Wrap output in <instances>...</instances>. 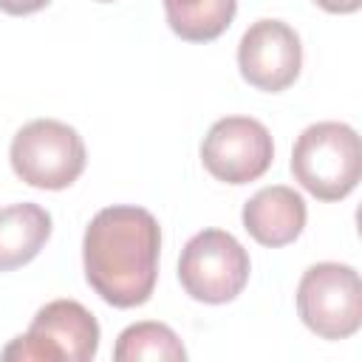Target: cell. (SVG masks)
Returning <instances> with one entry per match:
<instances>
[{
  "instance_id": "cell-12",
  "label": "cell",
  "mask_w": 362,
  "mask_h": 362,
  "mask_svg": "<svg viewBox=\"0 0 362 362\" xmlns=\"http://www.w3.org/2000/svg\"><path fill=\"white\" fill-rule=\"evenodd\" d=\"M116 362H139V359H167V362H184L187 348L175 337V331L164 322H133L127 325L113 348Z\"/></svg>"
},
{
  "instance_id": "cell-7",
  "label": "cell",
  "mask_w": 362,
  "mask_h": 362,
  "mask_svg": "<svg viewBox=\"0 0 362 362\" xmlns=\"http://www.w3.org/2000/svg\"><path fill=\"white\" fill-rule=\"evenodd\" d=\"M274 158L272 133L252 116L218 119L201 141V161L206 173L223 184L257 181Z\"/></svg>"
},
{
  "instance_id": "cell-3",
  "label": "cell",
  "mask_w": 362,
  "mask_h": 362,
  "mask_svg": "<svg viewBox=\"0 0 362 362\" xmlns=\"http://www.w3.org/2000/svg\"><path fill=\"white\" fill-rule=\"evenodd\" d=\"M11 170L37 189H65L85 170L82 136L57 119H34L11 139Z\"/></svg>"
},
{
  "instance_id": "cell-9",
  "label": "cell",
  "mask_w": 362,
  "mask_h": 362,
  "mask_svg": "<svg viewBox=\"0 0 362 362\" xmlns=\"http://www.w3.org/2000/svg\"><path fill=\"white\" fill-rule=\"evenodd\" d=\"M305 201L286 184L263 187L243 204V229L269 249L288 246L305 226Z\"/></svg>"
},
{
  "instance_id": "cell-5",
  "label": "cell",
  "mask_w": 362,
  "mask_h": 362,
  "mask_svg": "<svg viewBox=\"0 0 362 362\" xmlns=\"http://www.w3.org/2000/svg\"><path fill=\"white\" fill-rule=\"evenodd\" d=\"M249 255L240 240L223 229H204L187 240L178 257V280L184 291L209 305L235 300L249 283Z\"/></svg>"
},
{
  "instance_id": "cell-11",
  "label": "cell",
  "mask_w": 362,
  "mask_h": 362,
  "mask_svg": "<svg viewBox=\"0 0 362 362\" xmlns=\"http://www.w3.org/2000/svg\"><path fill=\"white\" fill-rule=\"evenodd\" d=\"M238 0H164V14L173 28L187 42L218 40L235 20Z\"/></svg>"
},
{
  "instance_id": "cell-6",
  "label": "cell",
  "mask_w": 362,
  "mask_h": 362,
  "mask_svg": "<svg viewBox=\"0 0 362 362\" xmlns=\"http://www.w3.org/2000/svg\"><path fill=\"white\" fill-rule=\"evenodd\" d=\"M297 314L322 339H348L362 325V283L354 266L314 263L297 286Z\"/></svg>"
},
{
  "instance_id": "cell-8",
  "label": "cell",
  "mask_w": 362,
  "mask_h": 362,
  "mask_svg": "<svg viewBox=\"0 0 362 362\" xmlns=\"http://www.w3.org/2000/svg\"><path fill=\"white\" fill-rule=\"evenodd\" d=\"M240 76L266 93H280L300 76L303 45L291 25L283 20H257L246 28L238 45Z\"/></svg>"
},
{
  "instance_id": "cell-15",
  "label": "cell",
  "mask_w": 362,
  "mask_h": 362,
  "mask_svg": "<svg viewBox=\"0 0 362 362\" xmlns=\"http://www.w3.org/2000/svg\"><path fill=\"white\" fill-rule=\"evenodd\" d=\"M96 3H113V0H96Z\"/></svg>"
},
{
  "instance_id": "cell-2",
  "label": "cell",
  "mask_w": 362,
  "mask_h": 362,
  "mask_svg": "<svg viewBox=\"0 0 362 362\" xmlns=\"http://www.w3.org/2000/svg\"><path fill=\"white\" fill-rule=\"evenodd\" d=\"M291 173L303 189L320 201H339L359 184L362 144L345 122H317L305 127L291 150Z\"/></svg>"
},
{
  "instance_id": "cell-10",
  "label": "cell",
  "mask_w": 362,
  "mask_h": 362,
  "mask_svg": "<svg viewBox=\"0 0 362 362\" xmlns=\"http://www.w3.org/2000/svg\"><path fill=\"white\" fill-rule=\"evenodd\" d=\"M51 238V215L31 201L0 209V272L31 263Z\"/></svg>"
},
{
  "instance_id": "cell-14",
  "label": "cell",
  "mask_w": 362,
  "mask_h": 362,
  "mask_svg": "<svg viewBox=\"0 0 362 362\" xmlns=\"http://www.w3.org/2000/svg\"><path fill=\"white\" fill-rule=\"evenodd\" d=\"M314 3L331 14H354L362 6V0H314Z\"/></svg>"
},
{
  "instance_id": "cell-4",
  "label": "cell",
  "mask_w": 362,
  "mask_h": 362,
  "mask_svg": "<svg viewBox=\"0 0 362 362\" xmlns=\"http://www.w3.org/2000/svg\"><path fill=\"white\" fill-rule=\"evenodd\" d=\"M99 351V322L76 300L45 303L28 331L3 348V359L20 362H90Z\"/></svg>"
},
{
  "instance_id": "cell-13",
  "label": "cell",
  "mask_w": 362,
  "mask_h": 362,
  "mask_svg": "<svg viewBox=\"0 0 362 362\" xmlns=\"http://www.w3.org/2000/svg\"><path fill=\"white\" fill-rule=\"evenodd\" d=\"M51 0H0V11L11 14V17H23V14H34L40 8H45Z\"/></svg>"
},
{
  "instance_id": "cell-1",
  "label": "cell",
  "mask_w": 362,
  "mask_h": 362,
  "mask_svg": "<svg viewBox=\"0 0 362 362\" xmlns=\"http://www.w3.org/2000/svg\"><path fill=\"white\" fill-rule=\"evenodd\" d=\"M161 229L153 212L130 204L99 209L82 240L88 286L113 308L150 300L158 280Z\"/></svg>"
}]
</instances>
